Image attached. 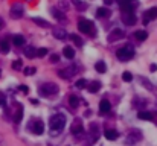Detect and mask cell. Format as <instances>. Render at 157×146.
<instances>
[{"mask_svg":"<svg viewBox=\"0 0 157 146\" xmlns=\"http://www.w3.org/2000/svg\"><path fill=\"white\" fill-rule=\"evenodd\" d=\"M72 132H73L75 135H79V134L82 132V125H75V126L72 128Z\"/></svg>","mask_w":157,"mask_h":146,"instance_id":"f1b7e54d","label":"cell"},{"mask_svg":"<svg viewBox=\"0 0 157 146\" xmlns=\"http://www.w3.org/2000/svg\"><path fill=\"white\" fill-rule=\"evenodd\" d=\"M134 37H136L137 41H145L148 38V34L145 31H136V32H134Z\"/></svg>","mask_w":157,"mask_h":146,"instance_id":"d6986e66","label":"cell"},{"mask_svg":"<svg viewBox=\"0 0 157 146\" xmlns=\"http://www.w3.org/2000/svg\"><path fill=\"white\" fill-rule=\"evenodd\" d=\"M104 135H105L107 140H116L118 138V131H115V129H107L104 132Z\"/></svg>","mask_w":157,"mask_h":146,"instance_id":"2e32d148","label":"cell"},{"mask_svg":"<svg viewBox=\"0 0 157 146\" xmlns=\"http://www.w3.org/2000/svg\"><path fill=\"white\" fill-rule=\"evenodd\" d=\"M73 3H75V6H76L78 9H87V3H84V2H79V0H73Z\"/></svg>","mask_w":157,"mask_h":146,"instance_id":"4316f807","label":"cell"},{"mask_svg":"<svg viewBox=\"0 0 157 146\" xmlns=\"http://www.w3.org/2000/svg\"><path fill=\"white\" fill-rule=\"evenodd\" d=\"M44 55H48V49L46 47H40L37 50V56H44Z\"/></svg>","mask_w":157,"mask_h":146,"instance_id":"1f68e13d","label":"cell"},{"mask_svg":"<svg viewBox=\"0 0 157 146\" xmlns=\"http://www.w3.org/2000/svg\"><path fill=\"white\" fill-rule=\"evenodd\" d=\"M52 15H54L55 18H58V20H63V18H64V15H63L60 11H57V8H52Z\"/></svg>","mask_w":157,"mask_h":146,"instance_id":"83f0119b","label":"cell"},{"mask_svg":"<svg viewBox=\"0 0 157 146\" xmlns=\"http://www.w3.org/2000/svg\"><path fill=\"white\" fill-rule=\"evenodd\" d=\"M25 55L28 56V58H34L35 55H37V50L32 47V46H29V47H26L25 49Z\"/></svg>","mask_w":157,"mask_h":146,"instance_id":"44dd1931","label":"cell"},{"mask_svg":"<svg viewBox=\"0 0 157 146\" xmlns=\"http://www.w3.org/2000/svg\"><path fill=\"white\" fill-rule=\"evenodd\" d=\"M98 15L99 17H110V9H107V8H98Z\"/></svg>","mask_w":157,"mask_h":146,"instance_id":"d4e9b609","label":"cell"},{"mask_svg":"<svg viewBox=\"0 0 157 146\" xmlns=\"http://www.w3.org/2000/svg\"><path fill=\"white\" fill-rule=\"evenodd\" d=\"M11 17L12 18H21L23 17V6L20 3H15L11 6Z\"/></svg>","mask_w":157,"mask_h":146,"instance_id":"5b68a950","label":"cell"},{"mask_svg":"<svg viewBox=\"0 0 157 146\" xmlns=\"http://www.w3.org/2000/svg\"><path fill=\"white\" fill-rule=\"evenodd\" d=\"M52 34H54V37L57 40H66L67 37H69V34H67L63 28H54L52 29Z\"/></svg>","mask_w":157,"mask_h":146,"instance_id":"ba28073f","label":"cell"},{"mask_svg":"<svg viewBox=\"0 0 157 146\" xmlns=\"http://www.w3.org/2000/svg\"><path fill=\"white\" fill-rule=\"evenodd\" d=\"M63 53H64V56H66L67 59H72V58L75 56V50H73L70 46H66L64 50H63Z\"/></svg>","mask_w":157,"mask_h":146,"instance_id":"5bb4252c","label":"cell"},{"mask_svg":"<svg viewBox=\"0 0 157 146\" xmlns=\"http://www.w3.org/2000/svg\"><path fill=\"white\" fill-rule=\"evenodd\" d=\"M122 79L125 81V82H130L131 79H133V75L130 71H124V75H122Z\"/></svg>","mask_w":157,"mask_h":146,"instance_id":"4dcf8cb0","label":"cell"},{"mask_svg":"<svg viewBox=\"0 0 157 146\" xmlns=\"http://www.w3.org/2000/svg\"><path fill=\"white\" fill-rule=\"evenodd\" d=\"M0 52H2V53H8L9 52V43H8V40H0Z\"/></svg>","mask_w":157,"mask_h":146,"instance_id":"ac0fdd59","label":"cell"},{"mask_svg":"<svg viewBox=\"0 0 157 146\" xmlns=\"http://www.w3.org/2000/svg\"><path fill=\"white\" fill-rule=\"evenodd\" d=\"M118 3H119V6L122 8L124 12H133L134 6H136V5L131 3V0H118Z\"/></svg>","mask_w":157,"mask_h":146,"instance_id":"52a82bcc","label":"cell"},{"mask_svg":"<svg viewBox=\"0 0 157 146\" xmlns=\"http://www.w3.org/2000/svg\"><path fill=\"white\" fill-rule=\"evenodd\" d=\"M121 38H124V31H122V29H115L113 32L108 35V41H110V43H113V41H116V40H121Z\"/></svg>","mask_w":157,"mask_h":146,"instance_id":"30bf717a","label":"cell"},{"mask_svg":"<svg viewBox=\"0 0 157 146\" xmlns=\"http://www.w3.org/2000/svg\"><path fill=\"white\" fill-rule=\"evenodd\" d=\"M34 73H35V68H34V67H26V68H25V75L31 76V75H34Z\"/></svg>","mask_w":157,"mask_h":146,"instance_id":"d6a6232c","label":"cell"},{"mask_svg":"<svg viewBox=\"0 0 157 146\" xmlns=\"http://www.w3.org/2000/svg\"><path fill=\"white\" fill-rule=\"evenodd\" d=\"M32 131H34V134H37V135H41V134H43L44 125H43L41 120H35V122H34V128H32Z\"/></svg>","mask_w":157,"mask_h":146,"instance_id":"7c38bea8","label":"cell"},{"mask_svg":"<svg viewBox=\"0 0 157 146\" xmlns=\"http://www.w3.org/2000/svg\"><path fill=\"white\" fill-rule=\"evenodd\" d=\"M21 117H23V108H20V110L17 111V114H15V117H14V120H15V123H18V122L21 120Z\"/></svg>","mask_w":157,"mask_h":146,"instance_id":"f546056e","label":"cell"},{"mask_svg":"<svg viewBox=\"0 0 157 146\" xmlns=\"http://www.w3.org/2000/svg\"><path fill=\"white\" fill-rule=\"evenodd\" d=\"M95 68L98 70V73H104V71L107 70V67H105V62H104V61H98V62L95 64Z\"/></svg>","mask_w":157,"mask_h":146,"instance_id":"603a6c76","label":"cell"},{"mask_svg":"<svg viewBox=\"0 0 157 146\" xmlns=\"http://www.w3.org/2000/svg\"><path fill=\"white\" fill-rule=\"evenodd\" d=\"M78 29L82 32V34H90L92 32V23L88 20H79L78 21Z\"/></svg>","mask_w":157,"mask_h":146,"instance_id":"277c9868","label":"cell"},{"mask_svg":"<svg viewBox=\"0 0 157 146\" xmlns=\"http://www.w3.org/2000/svg\"><path fill=\"white\" fill-rule=\"evenodd\" d=\"M99 88H101V82L99 81H93L90 84V87H88V91H90V93H96V91H99Z\"/></svg>","mask_w":157,"mask_h":146,"instance_id":"ffe728a7","label":"cell"},{"mask_svg":"<svg viewBox=\"0 0 157 146\" xmlns=\"http://www.w3.org/2000/svg\"><path fill=\"white\" fill-rule=\"evenodd\" d=\"M69 37H70V40H72V41H73L78 47H79V46H82V40H81L76 34H72V35H69Z\"/></svg>","mask_w":157,"mask_h":146,"instance_id":"484cf974","label":"cell"},{"mask_svg":"<svg viewBox=\"0 0 157 146\" xmlns=\"http://www.w3.org/2000/svg\"><path fill=\"white\" fill-rule=\"evenodd\" d=\"M134 56V49L131 46H125V47H121L118 50V58L124 62H127L128 59H131Z\"/></svg>","mask_w":157,"mask_h":146,"instance_id":"7a4b0ae2","label":"cell"},{"mask_svg":"<svg viewBox=\"0 0 157 146\" xmlns=\"http://www.w3.org/2000/svg\"><path fill=\"white\" fill-rule=\"evenodd\" d=\"M69 104H70L72 107H78V104H79L78 96H75V94H70V96H69Z\"/></svg>","mask_w":157,"mask_h":146,"instance_id":"cb8c5ba5","label":"cell"},{"mask_svg":"<svg viewBox=\"0 0 157 146\" xmlns=\"http://www.w3.org/2000/svg\"><path fill=\"white\" fill-rule=\"evenodd\" d=\"M75 67H69V68H66V70H60L58 73H60V76L61 78H64V79H67V78H72L73 75H75Z\"/></svg>","mask_w":157,"mask_h":146,"instance_id":"8fae6325","label":"cell"},{"mask_svg":"<svg viewBox=\"0 0 157 146\" xmlns=\"http://www.w3.org/2000/svg\"><path fill=\"white\" fill-rule=\"evenodd\" d=\"M0 146H5V140H3L2 135H0Z\"/></svg>","mask_w":157,"mask_h":146,"instance_id":"74e56055","label":"cell"},{"mask_svg":"<svg viewBox=\"0 0 157 146\" xmlns=\"http://www.w3.org/2000/svg\"><path fill=\"white\" fill-rule=\"evenodd\" d=\"M104 3H107V5H111V3H113V0H104Z\"/></svg>","mask_w":157,"mask_h":146,"instance_id":"ab89813d","label":"cell"},{"mask_svg":"<svg viewBox=\"0 0 157 146\" xmlns=\"http://www.w3.org/2000/svg\"><path fill=\"white\" fill-rule=\"evenodd\" d=\"M0 76H2V70H0Z\"/></svg>","mask_w":157,"mask_h":146,"instance_id":"60d3db41","label":"cell"},{"mask_svg":"<svg viewBox=\"0 0 157 146\" xmlns=\"http://www.w3.org/2000/svg\"><path fill=\"white\" fill-rule=\"evenodd\" d=\"M137 117L140 120H152V113H149V111H139Z\"/></svg>","mask_w":157,"mask_h":146,"instance_id":"e0dca14e","label":"cell"},{"mask_svg":"<svg viewBox=\"0 0 157 146\" xmlns=\"http://www.w3.org/2000/svg\"><path fill=\"white\" fill-rule=\"evenodd\" d=\"M32 20H34V23H37L38 26H41V28H49V26H51V23H49L48 20H43V18H40V17H34Z\"/></svg>","mask_w":157,"mask_h":146,"instance_id":"9a60e30c","label":"cell"},{"mask_svg":"<svg viewBox=\"0 0 157 146\" xmlns=\"http://www.w3.org/2000/svg\"><path fill=\"white\" fill-rule=\"evenodd\" d=\"M122 21H124L125 24H128V26H131V24L136 23V15H134L133 12H124V15H122Z\"/></svg>","mask_w":157,"mask_h":146,"instance_id":"9c48e42d","label":"cell"},{"mask_svg":"<svg viewBox=\"0 0 157 146\" xmlns=\"http://www.w3.org/2000/svg\"><path fill=\"white\" fill-rule=\"evenodd\" d=\"M110 110H111L110 102H108L107 99H102L101 104H99V111H101V114H107V113H110Z\"/></svg>","mask_w":157,"mask_h":146,"instance_id":"4fadbf2b","label":"cell"},{"mask_svg":"<svg viewBox=\"0 0 157 146\" xmlns=\"http://www.w3.org/2000/svg\"><path fill=\"white\" fill-rule=\"evenodd\" d=\"M149 68L154 71V70H157V65H155V64H151V67H149Z\"/></svg>","mask_w":157,"mask_h":146,"instance_id":"f35d334b","label":"cell"},{"mask_svg":"<svg viewBox=\"0 0 157 146\" xmlns=\"http://www.w3.org/2000/svg\"><path fill=\"white\" fill-rule=\"evenodd\" d=\"M154 18H157V8H151V9H148L145 12V15H143V24H148Z\"/></svg>","mask_w":157,"mask_h":146,"instance_id":"8992f818","label":"cell"},{"mask_svg":"<svg viewBox=\"0 0 157 146\" xmlns=\"http://www.w3.org/2000/svg\"><path fill=\"white\" fill-rule=\"evenodd\" d=\"M12 68H15V70H17V68H21V61H20V59L14 61V62H12Z\"/></svg>","mask_w":157,"mask_h":146,"instance_id":"e575fe53","label":"cell"},{"mask_svg":"<svg viewBox=\"0 0 157 146\" xmlns=\"http://www.w3.org/2000/svg\"><path fill=\"white\" fill-rule=\"evenodd\" d=\"M12 43H14L15 46H23V44H25V37H21V35H15V37L12 38Z\"/></svg>","mask_w":157,"mask_h":146,"instance_id":"7402d4cb","label":"cell"},{"mask_svg":"<svg viewBox=\"0 0 157 146\" xmlns=\"http://www.w3.org/2000/svg\"><path fill=\"white\" fill-rule=\"evenodd\" d=\"M85 85H87V81H85V79H79V81L76 82V87H78V88H84Z\"/></svg>","mask_w":157,"mask_h":146,"instance_id":"836d02e7","label":"cell"},{"mask_svg":"<svg viewBox=\"0 0 157 146\" xmlns=\"http://www.w3.org/2000/svg\"><path fill=\"white\" fill-rule=\"evenodd\" d=\"M40 93H41V94H46V96L55 94V93H58V85L54 84V82H48V84H44V85L40 88Z\"/></svg>","mask_w":157,"mask_h":146,"instance_id":"3957f363","label":"cell"},{"mask_svg":"<svg viewBox=\"0 0 157 146\" xmlns=\"http://www.w3.org/2000/svg\"><path fill=\"white\" fill-rule=\"evenodd\" d=\"M20 90L23 91V93H28V87L26 85H20Z\"/></svg>","mask_w":157,"mask_h":146,"instance_id":"8d00e7d4","label":"cell"},{"mask_svg":"<svg viewBox=\"0 0 157 146\" xmlns=\"http://www.w3.org/2000/svg\"><path fill=\"white\" fill-rule=\"evenodd\" d=\"M49 126H51V131H52V135H57V132H60L64 126H66V116L64 114H55L51 117V122H49Z\"/></svg>","mask_w":157,"mask_h":146,"instance_id":"6da1fadb","label":"cell"},{"mask_svg":"<svg viewBox=\"0 0 157 146\" xmlns=\"http://www.w3.org/2000/svg\"><path fill=\"white\" fill-rule=\"evenodd\" d=\"M58 61H60V56H58L57 53L51 55V62H58Z\"/></svg>","mask_w":157,"mask_h":146,"instance_id":"d590c367","label":"cell"}]
</instances>
